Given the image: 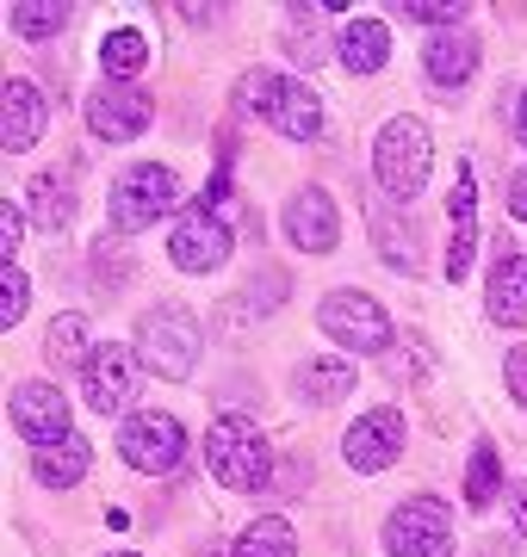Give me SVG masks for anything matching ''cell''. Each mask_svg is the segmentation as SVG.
<instances>
[{
    "mask_svg": "<svg viewBox=\"0 0 527 557\" xmlns=\"http://www.w3.org/2000/svg\"><path fill=\"white\" fill-rule=\"evenodd\" d=\"M205 471L223 483V490H267L273 478V446L248 416H218L211 434H205Z\"/></svg>",
    "mask_w": 527,
    "mask_h": 557,
    "instance_id": "6da1fadb",
    "label": "cell"
},
{
    "mask_svg": "<svg viewBox=\"0 0 527 557\" xmlns=\"http://www.w3.org/2000/svg\"><path fill=\"white\" fill-rule=\"evenodd\" d=\"M174 205H181V180H174V168H162V161H137V168H124L119 186H112L106 223H112L119 236H137V230H149V223H162Z\"/></svg>",
    "mask_w": 527,
    "mask_h": 557,
    "instance_id": "7a4b0ae2",
    "label": "cell"
},
{
    "mask_svg": "<svg viewBox=\"0 0 527 557\" xmlns=\"http://www.w3.org/2000/svg\"><path fill=\"white\" fill-rule=\"evenodd\" d=\"M243 112H261L280 137L292 143H310L317 131H323V106H317V94H310L305 81H285V75H243Z\"/></svg>",
    "mask_w": 527,
    "mask_h": 557,
    "instance_id": "3957f363",
    "label": "cell"
},
{
    "mask_svg": "<svg viewBox=\"0 0 527 557\" xmlns=\"http://www.w3.org/2000/svg\"><path fill=\"white\" fill-rule=\"evenodd\" d=\"M131 347H137V359L156 372V379H186V372L199 366L205 335H199V322L186 317L181 304H162V310H143Z\"/></svg>",
    "mask_w": 527,
    "mask_h": 557,
    "instance_id": "277c9868",
    "label": "cell"
},
{
    "mask_svg": "<svg viewBox=\"0 0 527 557\" xmlns=\"http://www.w3.org/2000/svg\"><path fill=\"white\" fill-rule=\"evenodd\" d=\"M428 161H434V143H428L422 119H391L372 143V174L391 199H416L428 180Z\"/></svg>",
    "mask_w": 527,
    "mask_h": 557,
    "instance_id": "5b68a950",
    "label": "cell"
},
{
    "mask_svg": "<svg viewBox=\"0 0 527 557\" xmlns=\"http://www.w3.org/2000/svg\"><path fill=\"white\" fill-rule=\"evenodd\" d=\"M317 329H323L335 347L347 354H385L391 347V317L379 310V298H366V292H329L317 304Z\"/></svg>",
    "mask_w": 527,
    "mask_h": 557,
    "instance_id": "8992f818",
    "label": "cell"
},
{
    "mask_svg": "<svg viewBox=\"0 0 527 557\" xmlns=\"http://www.w3.org/2000/svg\"><path fill=\"white\" fill-rule=\"evenodd\" d=\"M453 545V508L441 496H409L385 520V552L391 557H446Z\"/></svg>",
    "mask_w": 527,
    "mask_h": 557,
    "instance_id": "52a82bcc",
    "label": "cell"
},
{
    "mask_svg": "<svg viewBox=\"0 0 527 557\" xmlns=\"http://www.w3.org/2000/svg\"><path fill=\"white\" fill-rule=\"evenodd\" d=\"M119 453H124V465H131V471H143V478H168V471L186 458V434H181V421H174V416L149 409V416L124 421Z\"/></svg>",
    "mask_w": 527,
    "mask_h": 557,
    "instance_id": "ba28073f",
    "label": "cell"
},
{
    "mask_svg": "<svg viewBox=\"0 0 527 557\" xmlns=\"http://www.w3.org/2000/svg\"><path fill=\"white\" fill-rule=\"evenodd\" d=\"M149 119H156V100L143 94V87H131V81H106V87H94L87 94V131L100 143H131L149 131Z\"/></svg>",
    "mask_w": 527,
    "mask_h": 557,
    "instance_id": "9c48e42d",
    "label": "cell"
},
{
    "mask_svg": "<svg viewBox=\"0 0 527 557\" xmlns=\"http://www.w3.org/2000/svg\"><path fill=\"white\" fill-rule=\"evenodd\" d=\"M137 347H119V341H106V347H94V359H87V403L100 409V416H124L131 409V397H137Z\"/></svg>",
    "mask_w": 527,
    "mask_h": 557,
    "instance_id": "30bf717a",
    "label": "cell"
},
{
    "mask_svg": "<svg viewBox=\"0 0 527 557\" xmlns=\"http://www.w3.org/2000/svg\"><path fill=\"white\" fill-rule=\"evenodd\" d=\"M168 255L181 273H211L230 260V223L211 218V205H193L181 223H174V236H168Z\"/></svg>",
    "mask_w": 527,
    "mask_h": 557,
    "instance_id": "8fae6325",
    "label": "cell"
},
{
    "mask_svg": "<svg viewBox=\"0 0 527 557\" xmlns=\"http://www.w3.org/2000/svg\"><path fill=\"white\" fill-rule=\"evenodd\" d=\"M7 416H13L20 440H32L38 453L75 434V428H69V397H62L57 384H20V391L7 397Z\"/></svg>",
    "mask_w": 527,
    "mask_h": 557,
    "instance_id": "7c38bea8",
    "label": "cell"
},
{
    "mask_svg": "<svg viewBox=\"0 0 527 557\" xmlns=\"http://www.w3.org/2000/svg\"><path fill=\"white\" fill-rule=\"evenodd\" d=\"M404 416L397 409H372V416H360L354 428H347V465L354 471H385V465H397V453H404Z\"/></svg>",
    "mask_w": 527,
    "mask_h": 557,
    "instance_id": "4fadbf2b",
    "label": "cell"
},
{
    "mask_svg": "<svg viewBox=\"0 0 527 557\" xmlns=\"http://www.w3.org/2000/svg\"><path fill=\"white\" fill-rule=\"evenodd\" d=\"M285 236L298 242L305 255H329L335 242H342V218H335V199L329 193H298V199L285 205Z\"/></svg>",
    "mask_w": 527,
    "mask_h": 557,
    "instance_id": "5bb4252c",
    "label": "cell"
},
{
    "mask_svg": "<svg viewBox=\"0 0 527 557\" xmlns=\"http://www.w3.org/2000/svg\"><path fill=\"white\" fill-rule=\"evenodd\" d=\"M446 218H453V248H446V278H466L471 255H478V180L471 168L453 174V193H446Z\"/></svg>",
    "mask_w": 527,
    "mask_h": 557,
    "instance_id": "9a60e30c",
    "label": "cell"
},
{
    "mask_svg": "<svg viewBox=\"0 0 527 557\" xmlns=\"http://www.w3.org/2000/svg\"><path fill=\"white\" fill-rule=\"evenodd\" d=\"M490 317L503 322V329H527V255H515L503 242V255H497V267H490Z\"/></svg>",
    "mask_w": 527,
    "mask_h": 557,
    "instance_id": "2e32d148",
    "label": "cell"
},
{
    "mask_svg": "<svg viewBox=\"0 0 527 557\" xmlns=\"http://www.w3.org/2000/svg\"><path fill=\"white\" fill-rule=\"evenodd\" d=\"M44 94L32 81H7V112H0V143H7V156H25L32 143L44 137Z\"/></svg>",
    "mask_w": 527,
    "mask_h": 557,
    "instance_id": "e0dca14e",
    "label": "cell"
},
{
    "mask_svg": "<svg viewBox=\"0 0 527 557\" xmlns=\"http://www.w3.org/2000/svg\"><path fill=\"white\" fill-rule=\"evenodd\" d=\"M422 69L428 81H441V87H459V81L478 75V38H466V32H434L422 50Z\"/></svg>",
    "mask_w": 527,
    "mask_h": 557,
    "instance_id": "ac0fdd59",
    "label": "cell"
},
{
    "mask_svg": "<svg viewBox=\"0 0 527 557\" xmlns=\"http://www.w3.org/2000/svg\"><path fill=\"white\" fill-rule=\"evenodd\" d=\"M87 465H94L87 440H82V434H69V440H57V446L32 453V478H38L44 490H75V483L87 478Z\"/></svg>",
    "mask_w": 527,
    "mask_h": 557,
    "instance_id": "d6986e66",
    "label": "cell"
},
{
    "mask_svg": "<svg viewBox=\"0 0 527 557\" xmlns=\"http://www.w3.org/2000/svg\"><path fill=\"white\" fill-rule=\"evenodd\" d=\"M335 50H342V62L354 69V75H379V69L391 62V32H385V20H354V25L342 32V44H335Z\"/></svg>",
    "mask_w": 527,
    "mask_h": 557,
    "instance_id": "ffe728a7",
    "label": "cell"
},
{
    "mask_svg": "<svg viewBox=\"0 0 527 557\" xmlns=\"http://www.w3.org/2000/svg\"><path fill=\"white\" fill-rule=\"evenodd\" d=\"M298 391H305L310 403H335L354 391V366L347 359H305L298 366Z\"/></svg>",
    "mask_w": 527,
    "mask_h": 557,
    "instance_id": "44dd1931",
    "label": "cell"
},
{
    "mask_svg": "<svg viewBox=\"0 0 527 557\" xmlns=\"http://www.w3.org/2000/svg\"><path fill=\"white\" fill-rule=\"evenodd\" d=\"M230 557H298V533H292L285 520L261 515L243 539H236V545H230Z\"/></svg>",
    "mask_w": 527,
    "mask_h": 557,
    "instance_id": "7402d4cb",
    "label": "cell"
},
{
    "mask_svg": "<svg viewBox=\"0 0 527 557\" xmlns=\"http://www.w3.org/2000/svg\"><path fill=\"white\" fill-rule=\"evenodd\" d=\"M69 218H75L69 180H62V174H38V180H32V223H44V230H62Z\"/></svg>",
    "mask_w": 527,
    "mask_h": 557,
    "instance_id": "603a6c76",
    "label": "cell"
},
{
    "mask_svg": "<svg viewBox=\"0 0 527 557\" xmlns=\"http://www.w3.org/2000/svg\"><path fill=\"white\" fill-rule=\"evenodd\" d=\"M100 62H106V81H124L149 62V44H143V32H131V25H124V32H106Z\"/></svg>",
    "mask_w": 527,
    "mask_h": 557,
    "instance_id": "cb8c5ba5",
    "label": "cell"
},
{
    "mask_svg": "<svg viewBox=\"0 0 527 557\" xmlns=\"http://www.w3.org/2000/svg\"><path fill=\"white\" fill-rule=\"evenodd\" d=\"M82 341H87V322L82 317H57V322H50V335H44L50 366H82V372H87V359H94V354H87Z\"/></svg>",
    "mask_w": 527,
    "mask_h": 557,
    "instance_id": "d4e9b609",
    "label": "cell"
},
{
    "mask_svg": "<svg viewBox=\"0 0 527 557\" xmlns=\"http://www.w3.org/2000/svg\"><path fill=\"white\" fill-rule=\"evenodd\" d=\"M7 25H13L20 38H50V32L69 25V7H62V0H20V7L7 13Z\"/></svg>",
    "mask_w": 527,
    "mask_h": 557,
    "instance_id": "484cf974",
    "label": "cell"
},
{
    "mask_svg": "<svg viewBox=\"0 0 527 557\" xmlns=\"http://www.w3.org/2000/svg\"><path fill=\"white\" fill-rule=\"evenodd\" d=\"M497 490H503V465H497V446H478L466 465V502L471 508H490L497 502Z\"/></svg>",
    "mask_w": 527,
    "mask_h": 557,
    "instance_id": "4316f807",
    "label": "cell"
},
{
    "mask_svg": "<svg viewBox=\"0 0 527 557\" xmlns=\"http://www.w3.org/2000/svg\"><path fill=\"white\" fill-rule=\"evenodd\" d=\"M397 13L416 25H434V32H446V25H466L471 0H397Z\"/></svg>",
    "mask_w": 527,
    "mask_h": 557,
    "instance_id": "83f0119b",
    "label": "cell"
},
{
    "mask_svg": "<svg viewBox=\"0 0 527 557\" xmlns=\"http://www.w3.org/2000/svg\"><path fill=\"white\" fill-rule=\"evenodd\" d=\"M25 310H32V278L7 260V267H0V329H13Z\"/></svg>",
    "mask_w": 527,
    "mask_h": 557,
    "instance_id": "f1b7e54d",
    "label": "cell"
},
{
    "mask_svg": "<svg viewBox=\"0 0 527 557\" xmlns=\"http://www.w3.org/2000/svg\"><path fill=\"white\" fill-rule=\"evenodd\" d=\"M20 236H25V218L7 205V211H0V255H7V260L20 255Z\"/></svg>",
    "mask_w": 527,
    "mask_h": 557,
    "instance_id": "f546056e",
    "label": "cell"
},
{
    "mask_svg": "<svg viewBox=\"0 0 527 557\" xmlns=\"http://www.w3.org/2000/svg\"><path fill=\"white\" fill-rule=\"evenodd\" d=\"M508 397L527 409V347H515V354H508Z\"/></svg>",
    "mask_w": 527,
    "mask_h": 557,
    "instance_id": "4dcf8cb0",
    "label": "cell"
},
{
    "mask_svg": "<svg viewBox=\"0 0 527 557\" xmlns=\"http://www.w3.org/2000/svg\"><path fill=\"white\" fill-rule=\"evenodd\" d=\"M508 218H522V223H527V174L508 180Z\"/></svg>",
    "mask_w": 527,
    "mask_h": 557,
    "instance_id": "1f68e13d",
    "label": "cell"
},
{
    "mask_svg": "<svg viewBox=\"0 0 527 557\" xmlns=\"http://www.w3.org/2000/svg\"><path fill=\"white\" fill-rule=\"evenodd\" d=\"M508 508H515V527L527 533V478L515 483V490H508Z\"/></svg>",
    "mask_w": 527,
    "mask_h": 557,
    "instance_id": "d6a6232c",
    "label": "cell"
},
{
    "mask_svg": "<svg viewBox=\"0 0 527 557\" xmlns=\"http://www.w3.org/2000/svg\"><path fill=\"white\" fill-rule=\"evenodd\" d=\"M515 137H522V149H527V94H522V106H515Z\"/></svg>",
    "mask_w": 527,
    "mask_h": 557,
    "instance_id": "836d02e7",
    "label": "cell"
},
{
    "mask_svg": "<svg viewBox=\"0 0 527 557\" xmlns=\"http://www.w3.org/2000/svg\"><path fill=\"white\" fill-rule=\"evenodd\" d=\"M112 557H137V552H112Z\"/></svg>",
    "mask_w": 527,
    "mask_h": 557,
    "instance_id": "e575fe53",
    "label": "cell"
}]
</instances>
